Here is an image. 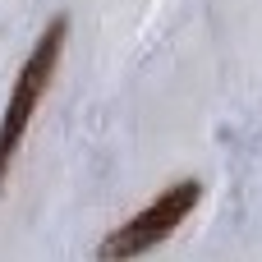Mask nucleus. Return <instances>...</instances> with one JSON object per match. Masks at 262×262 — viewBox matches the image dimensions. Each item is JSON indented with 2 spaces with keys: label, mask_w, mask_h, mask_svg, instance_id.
<instances>
[{
  "label": "nucleus",
  "mask_w": 262,
  "mask_h": 262,
  "mask_svg": "<svg viewBox=\"0 0 262 262\" xmlns=\"http://www.w3.org/2000/svg\"><path fill=\"white\" fill-rule=\"evenodd\" d=\"M60 41H64V18H55V23L41 32V41L32 46L28 64L18 69V83H14V92H9L5 120H0V180H5V170H9V161H14V152H18V143H23V134H28V120H32V111H37V101H41V92H46L51 74H55Z\"/></svg>",
  "instance_id": "1"
},
{
  "label": "nucleus",
  "mask_w": 262,
  "mask_h": 262,
  "mask_svg": "<svg viewBox=\"0 0 262 262\" xmlns=\"http://www.w3.org/2000/svg\"><path fill=\"white\" fill-rule=\"evenodd\" d=\"M198 198H203V184L198 180H184V184H175V189H166L152 207H143L134 221H124L106 244H101V258H138V253H147V249H157L193 207H198Z\"/></svg>",
  "instance_id": "2"
}]
</instances>
